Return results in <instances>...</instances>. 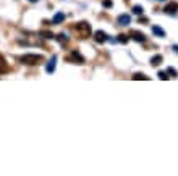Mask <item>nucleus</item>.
Returning <instances> with one entry per match:
<instances>
[{
  "mask_svg": "<svg viewBox=\"0 0 178 176\" xmlns=\"http://www.w3.org/2000/svg\"><path fill=\"white\" fill-rule=\"evenodd\" d=\"M20 61L23 65H28V66H34V65H39L41 61H44V57L37 53H26L23 57H20Z\"/></svg>",
  "mask_w": 178,
  "mask_h": 176,
  "instance_id": "1",
  "label": "nucleus"
},
{
  "mask_svg": "<svg viewBox=\"0 0 178 176\" xmlns=\"http://www.w3.org/2000/svg\"><path fill=\"white\" fill-rule=\"evenodd\" d=\"M74 31H76V32L79 34V37H83V39L89 37V36H91V32H92V29H91V24H89V23H86V21H81V23H78L76 26H74Z\"/></svg>",
  "mask_w": 178,
  "mask_h": 176,
  "instance_id": "2",
  "label": "nucleus"
},
{
  "mask_svg": "<svg viewBox=\"0 0 178 176\" xmlns=\"http://www.w3.org/2000/svg\"><path fill=\"white\" fill-rule=\"evenodd\" d=\"M130 37H133L136 42H146V36L143 34V32H139V31H136V29H131L130 31Z\"/></svg>",
  "mask_w": 178,
  "mask_h": 176,
  "instance_id": "3",
  "label": "nucleus"
},
{
  "mask_svg": "<svg viewBox=\"0 0 178 176\" xmlns=\"http://www.w3.org/2000/svg\"><path fill=\"white\" fill-rule=\"evenodd\" d=\"M164 12L168 13V15H173L178 12V2H170V3H167L165 8H164Z\"/></svg>",
  "mask_w": 178,
  "mask_h": 176,
  "instance_id": "4",
  "label": "nucleus"
},
{
  "mask_svg": "<svg viewBox=\"0 0 178 176\" xmlns=\"http://www.w3.org/2000/svg\"><path fill=\"white\" fill-rule=\"evenodd\" d=\"M68 60H73V61H78L79 65H83L84 63V57H83V55L78 52V50H73L71 52V55H70V57H68Z\"/></svg>",
  "mask_w": 178,
  "mask_h": 176,
  "instance_id": "5",
  "label": "nucleus"
},
{
  "mask_svg": "<svg viewBox=\"0 0 178 176\" xmlns=\"http://www.w3.org/2000/svg\"><path fill=\"white\" fill-rule=\"evenodd\" d=\"M107 37H109V36H107V32H104V31H96V32H94V41L99 42V44L105 42Z\"/></svg>",
  "mask_w": 178,
  "mask_h": 176,
  "instance_id": "6",
  "label": "nucleus"
},
{
  "mask_svg": "<svg viewBox=\"0 0 178 176\" xmlns=\"http://www.w3.org/2000/svg\"><path fill=\"white\" fill-rule=\"evenodd\" d=\"M130 21H131L130 15H120V16L117 18V23H118L120 26H128V24H130Z\"/></svg>",
  "mask_w": 178,
  "mask_h": 176,
  "instance_id": "7",
  "label": "nucleus"
},
{
  "mask_svg": "<svg viewBox=\"0 0 178 176\" xmlns=\"http://www.w3.org/2000/svg\"><path fill=\"white\" fill-rule=\"evenodd\" d=\"M20 44H24V45H37V44H39V39H37V37H24V41L20 39Z\"/></svg>",
  "mask_w": 178,
  "mask_h": 176,
  "instance_id": "8",
  "label": "nucleus"
},
{
  "mask_svg": "<svg viewBox=\"0 0 178 176\" xmlns=\"http://www.w3.org/2000/svg\"><path fill=\"white\" fill-rule=\"evenodd\" d=\"M152 34H154V36H157V37H165V31L162 29L160 26H157V24H154V26H152Z\"/></svg>",
  "mask_w": 178,
  "mask_h": 176,
  "instance_id": "9",
  "label": "nucleus"
},
{
  "mask_svg": "<svg viewBox=\"0 0 178 176\" xmlns=\"http://www.w3.org/2000/svg\"><path fill=\"white\" fill-rule=\"evenodd\" d=\"M55 61H57V57L53 55L52 60L47 63V66H45V71H47V73H53V71H55Z\"/></svg>",
  "mask_w": 178,
  "mask_h": 176,
  "instance_id": "10",
  "label": "nucleus"
},
{
  "mask_svg": "<svg viewBox=\"0 0 178 176\" xmlns=\"http://www.w3.org/2000/svg\"><path fill=\"white\" fill-rule=\"evenodd\" d=\"M162 61H164V57H162V55H154V57L151 58V65H152V66H159Z\"/></svg>",
  "mask_w": 178,
  "mask_h": 176,
  "instance_id": "11",
  "label": "nucleus"
},
{
  "mask_svg": "<svg viewBox=\"0 0 178 176\" xmlns=\"http://www.w3.org/2000/svg\"><path fill=\"white\" fill-rule=\"evenodd\" d=\"M62 21H65V15L63 13H57V15L53 16V20H52L53 24H60Z\"/></svg>",
  "mask_w": 178,
  "mask_h": 176,
  "instance_id": "12",
  "label": "nucleus"
},
{
  "mask_svg": "<svg viewBox=\"0 0 178 176\" xmlns=\"http://www.w3.org/2000/svg\"><path fill=\"white\" fill-rule=\"evenodd\" d=\"M39 36L42 39H53L55 37L53 32H50V31H39Z\"/></svg>",
  "mask_w": 178,
  "mask_h": 176,
  "instance_id": "13",
  "label": "nucleus"
},
{
  "mask_svg": "<svg viewBox=\"0 0 178 176\" xmlns=\"http://www.w3.org/2000/svg\"><path fill=\"white\" fill-rule=\"evenodd\" d=\"M5 71H8V66H7V61L0 57V73H5Z\"/></svg>",
  "mask_w": 178,
  "mask_h": 176,
  "instance_id": "14",
  "label": "nucleus"
},
{
  "mask_svg": "<svg viewBox=\"0 0 178 176\" xmlns=\"http://www.w3.org/2000/svg\"><path fill=\"white\" fill-rule=\"evenodd\" d=\"M57 41H58V42L63 45V44H67V42H68V37H67V36H65V34L62 32V34H58V36H57Z\"/></svg>",
  "mask_w": 178,
  "mask_h": 176,
  "instance_id": "15",
  "label": "nucleus"
},
{
  "mask_svg": "<svg viewBox=\"0 0 178 176\" xmlns=\"http://www.w3.org/2000/svg\"><path fill=\"white\" fill-rule=\"evenodd\" d=\"M133 13H136V15H143V13H144V8H143L141 5H135V7H133Z\"/></svg>",
  "mask_w": 178,
  "mask_h": 176,
  "instance_id": "16",
  "label": "nucleus"
},
{
  "mask_svg": "<svg viewBox=\"0 0 178 176\" xmlns=\"http://www.w3.org/2000/svg\"><path fill=\"white\" fill-rule=\"evenodd\" d=\"M133 79H135V81H138V79H146V81H147V79H151V78L146 76V75H143V73H136V75L133 76Z\"/></svg>",
  "mask_w": 178,
  "mask_h": 176,
  "instance_id": "17",
  "label": "nucleus"
},
{
  "mask_svg": "<svg viewBox=\"0 0 178 176\" xmlns=\"http://www.w3.org/2000/svg\"><path fill=\"white\" fill-rule=\"evenodd\" d=\"M128 39H130V36H125V34H120V36H118V41H120L121 44H126Z\"/></svg>",
  "mask_w": 178,
  "mask_h": 176,
  "instance_id": "18",
  "label": "nucleus"
},
{
  "mask_svg": "<svg viewBox=\"0 0 178 176\" xmlns=\"http://www.w3.org/2000/svg\"><path fill=\"white\" fill-rule=\"evenodd\" d=\"M167 73H168V75H170L172 78H176V76H178V73H176L175 68H167Z\"/></svg>",
  "mask_w": 178,
  "mask_h": 176,
  "instance_id": "19",
  "label": "nucleus"
},
{
  "mask_svg": "<svg viewBox=\"0 0 178 176\" xmlns=\"http://www.w3.org/2000/svg\"><path fill=\"white\" fill-rule=\"evenodd\" d=\"M159 79H162V81H165V79H168V75H167V71H160L159 73Z\"/></svg>",
  "mask_w": 178,
  "mask_h": 176,
  "instance_id": "20",
  "label": "nucleus"
},
{
  "mask_svg": "<svg viewBox=\"0 0 178 176\" xmlns=\"http://www.w3.org/2000/svg\"><path fill=\"white\" fill-rule=\"evenodd\" d=\"M102 5H104L105 8H110L114 3H112V0H104V2H102Z\"/></svg>",
  "mask_w": 178,
  "mask_h": 176,
  "instance_id": "21",
  "label": "nucleus"
},
{
  "mask_svg": "<svg viewBox=\"0 0 178 176\" xmlns=\"http://www.w3.org/2000/svg\"><path fill=\"white\" fill-rule=\"evenodd\" d=\"M139 23H147V18H144V16L139 18Z\"/></svg>",
  "mask_w": 178,
  "mask_h": 176,
  "instance_id": "22",
  "label": "nucleus"
},
{
  "mask_svg": "<svg viewBox=\"0 0 178 176\" xmlns=\"http://www.w3.org/2000/svg\"><path fill=\"white\" fill-rule=\"evenodd\" d=\"M173 50H175V52L178 53V45H173Z\"/></svg>",
  "mask_w": 178,
  "mask_h": 176,
  "instance_id": "23",
  "label": "nucleus"
},
{
  "mask_svg": "<svg viewBox=\"0 0 178 176\" xmlns=\"http://www.w3.org/2000/svg\"><path fill=\"white\" fill-rule=\"evenodd\" d=\"M29 2H33V3H34V2H37V0H29Z\"/></svg>",
  "mask_w": 178,
  "mask_h": 176,
  "instance_id": "24",
  "label": "nucleus"
},
{
  "mask_svg": "<svg viewBox=\"0 0 178 176\" xmlns=\"http://www.w3.org/2000/svg\"><path fill=\"white\" fill-rule=\"evenodd\" d=\"M159 2H162V0H159Z\"/></svg>",
  "mask_w": 178,
  "mask_h": 176,
  "instance_id": "25",
  "label": "nucleus"
}]
</instances>
